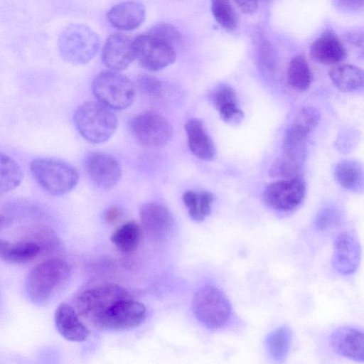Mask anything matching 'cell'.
Returning <instances> with one entry per match:
<instances>
[{
	"label": "cell",
	"instance_id": "1",
	"mask_svg": "<svg viewBox=\"0 0 364 364\" xmlns=\"http://www.w3.org/2000/svg\"><path fill=\"white\" fill-rule=\"evenodd\" d=\"M70 274V264L61 259H50L38 264L26 279L27 296L34 304H45L66 282Z\"/></svg>",
	"mask_w": 364,
	"mask_h": 364
},
{
	"label": "cell",
	"instance_id": "2",
	"mask_svg": "<svg viewBox=\"0 0 364 364\" xmlns=\"http://www.w3.org/2000/svg\"><path fill=\"white\" fill-rule=\"evenodd\" d=\"M73 121L81 136L93 144L107 141L118 124L110 108L98 102H87L79 106L74 113Z\"/></svg>",
	"mask_w": 364,
	"mask_h": 364
},
{
	"label": "cell",
	"instance_id": "3",
	"mask_svg": "<svg viewBox=\"0 0 364 364\" xmlns=\"http://www.w3.org/2000/svg\"><path fill=\"white\" fill-rule=\"evenodd\" d=\"M30 169L41 188L52 196L70 192L79 181L78 171L69 163L59 159H35L31 162Z\"/></svg>",
	"mask_w": 364,
	"mask_h": 364
},
{
	"label": "cell",
	"instance_id": "4",
	"mask_svg": "<svg viewBox=\"0 0 364 364\" xmlns=\"http://www.w3.org/2000/svg\"><path fill=\"white\" fill-rule=\"evenodd\" d=\"M97 34L90 27L80 23L67 26L60 33L58 48L64 60L73 65L89 63L100 48Z\"/></svg>",
	"mask_w": 364,
	"mask_h": 364
},
{
	"label": "cell",
	"instance_id": "5",
	"mask_svg": "<svg viewBox=\"0 0 364 364\" xmlns=\"http://www.w3.org/2000/svg\"><path fill=\"white\" fill-rule=\"evenodd\" d=\"M193 311L198 321L209 329L223 327L232 315L231 305L226 296L210 284L201 287L195 293Z\"/></svg>",
	"mask_w": 364,
	"mask_h": 364
},
{
	"label": "cell",
	"instance_id": "6",
	"mask_svg": "<svg viewBox=\"0 0 364 364\" xmlns=\"http://www.w3.org/2000/svg\"><path fill=\"white\" fill-rule=\"evenodd\" d=\"M92 90L100 102L117 110L131 106L136 96V89L131 80L114 70L97 75L92 82Z\"/></svg>",
	"mask_w": 364,
	"mask_h": 364
},
{
	"label": "cell",
	"instance_id": "7",
	"mask_svg": "<svg viewBox=\"0 0 364 364\" xmlns=\"http://www.w3.org/2000/svg\"><path fill=\"white\" fill-rule=\"evenodd\" d=\"M129 294L122 287L114 284L87 289L76 299L77 313L95 327L102 316L114 302Z\"/></svg>",
	"mask_w": 364,
	"mask_h": 364
},
{
	"label": "cell",
	"instance_id": "8",
	"mask_svg": "<svg viewBox=\"0 0 364 364\" xmlns=\"http://www.w3.org/2000/svg\"><path fill=\"white\" fill-rule=\"evenodd\" d=\"M129 129L139 143L149 148H160L171 139L173 130L169 122L161 114L146 112L134 117Z\"/></svg>",
	"mask_w": 364,
	"mask_h": 364
},
{
	"label": "cell",
	"instance_id": "9",
	"mask_svg": "<svg viewBox=\"0 0 364 364\" xmlns=\"http://www.w3.org/2000/svg\"><path fill=\"white\" fill-rule=\"evenodd\" d=\"M146 316L145 306L129 295L114 302L100 318L95 327L109 331L129 329L140 325Z\"/></svg>",
	"mask_w": 364,
	"mask_h": 364
},
{
	"label": "cell",
	"instance_id": "10",
	"mask_svg": "<svg viewBox=\"0 0 364 364\" xmlns=\"http://www.w3.org/2000/svg\"><path fill=\"white\" fill-rule=\"evenodd\" d=\"M306 194L303 180L294 176L288 179L270 183L263 193L264 203L271 208L281 212H288L298 208Z\"/></svg>",
	"mask_w": 364,
	"mask_h": 364
},
{
	"label": "cell",
	"instance_id": "11",
	"mask_svg": "<svg viewBox=\"0 0 364 364\" xmlns=\"http://www.w3.org/2000/svg\"><path fill=\"white\" fill-rule=\"evenodd\" d=\"M135 56L140 65L151 71L162 70L174 63L175 48L152 38L147 33L134 40Z\"/></svg>",
	"mask_w": 364,
	"mask_h": 364
},
{
	"label": "cell",
	"instance_id": "12",
	"mask_svg": "<svg viewBox=\"0 0 364 364\" xmlns=\"http://www.w3.org/2000/svg\"><path fill=\"white\" fill-rule=\"evenodd\" d=\"M85 171L98 188L109 189L115 186L122 176V168L113 156L100 152L90 154L85 162Z\"/></svg>",
	"mask_w": 364,
	"mask_h": 364
},
{
	"label": "cell",
	"instance_id": "13",
	"mask_svg": "<svg viewBox=\"0 0 364 364\" xmlns=\"http://www.w3.org/2000/svg\"><path fill=\"white\" fill-rule=\"evenodd\" d=\"M361 250L357 238L348 232L340 233L333 244L332 264L340 274L354 273L360 262Z\"/></svg>",
	"mask_w": 364,
	"mask_h": 364
},
{
	"label": "cell",
	"instance_id": "14",
	"mask_svg": "<svg viewBox=\"0 0 364 364\" xmlns=\"http://www.w3.org/2000/svg\"><path fill=\"white\" fill-rule=\"evenodd\" d=\"M136 58L134 41L125 34L110 35L102 50V62L110 70L126 69Z\"/></svg>",
	"mask_w": 364,
	"mask_h": 364
},
{
	"label": "cell",
	"instance_id": "15",
	"mask_svg": "<svg viewBox=\"0 0 364 364\" xmlns=\"http://www.w3.org/2000/svg\"><path fill=\"white\" fill-rule=\"evenodd\" d=\"M139 215L146 232L156 240L166 238L173 227L172 215L161 204L156 203L144 204L140 208Z\"/></svg>",
	"mask_w": 364,
	"mask_h": 364
},
{
	"label": "cell",
	"instance_id": "16",
	"mask_svg": "<svg viewBox=\"0 0 364 364\" xmlns=\"http://www.w3.org/2000/svg\"><path fill=\"white\" fill-rule=\"evenodd\" d=\"M330 343L338 355L357 362L363 361V333L361 330L350 326L340 327L331 333Z\"/></svg>",
	"mask_w": 364,
	"mask_h": 364
},
{
	"label": "cell",
	"instance_id": "17",
	"mask_svg": "<svg viewBox=\"0 0 364 364\" xmlns=\"http://www.w3.org/2000/svg\"><path fill=\"white\" fill-rule=\"evenodd\" d=\"M310 55L319 63L334 65L346 58V51L338 36L333 31L327 30L312 43Z\"/></svg>",
	"mask_w": 364,
	"mask_h": 364
},
{
	"label": "cell",
	"instance_id": "18",
	"mask_svg": "<svg viewBox=\"0 0 364 364\" xmlns=\"http://www.w3.org/2000/svg\"><path fill=\"white\" fill-rule=\"evenodd\" d=\"M146 17L144 6L135 1H128L112 7L107 13L108 22L122 31H132L140 26Z\"/></svg>",
	"mask_w": 364,
	"mask_h": 364
},
{
	"label": "cell",
	"instance_id": "19",
	"mask_svg": "<svg viewBox=\"0 0 364 364\" xmlns=\"http://www.w3.org/2000/svg\"><path fill=\"white\" fill-rule=\"evenodd\" d=\"M54 321L59 333L68 341H83L89 335L88 328L80 320L76 311L68 304L62 303L58 306Z\"/></svg>",
	"mask_w": 364,
	"mask_h": 364
},
{
	"label": "cell",
	"instance_id": "20",
	"mask_svg": "<svg viewBox=\"0 0 364 364\" xmlns=\"http://www.w3.org/2000/svg\"><path fill=\"white\" fill-rule=\"evenodd\" d=\"M184 128L191 153L201 160L212 161L215 156V147L203 122L193 118L186 122Z\"/></svg>",
	"mask_w": 364,
	"mask_h": 364
},
{
	"label": "cell",
	"instance_id": "21",
	"mask_svg": "<svg viewBox=\"0 0 364 364\" xmlns=\"http://www.w3.org/2000/svg\"><path fill=\"white\" fill-rule=\"evenodd\" d=\"M329 77L335 87L341 92L358 91L363 86V71L350 64L336 65L329 70Z\"/></svg>",
	"mask_w": 364,
	"mask_h": 364
},
{
	"label": "cell",
	"instance_id": "22",
	"mask_svg": "<svg viewBox=\"0 0 364 364\" xmlns=\"http://www.w3.org/2000/svg\"><path fill=\"white\" fill-rule=\"evenodd\" d=\"M40 250L39 245L33 242L11 243L0 239V258L8 263H26L33 260Z\"/></svg>",
	"mask_w": 364,
	"mask_h": 364
},
{
	"label": "cell",
	"instance_id": "23",
	"mask_svg": "<svg viewBox=\"0 0 364 364\" xmlns=\"http://www.w3.org/2000/svg\"><path fill=\"white\" fill-rule=\"evenodd\" d=\"M182 200L191 218L201 222L209 215L214 197L207 191L188 190L183 193Z\"/></svg>",
	"mask_w": 364,
	"mask_h": 364
},
{
	"label": "cell",
	"instance_id": "24",
	"mask_svg": "<svg viewBox=\"0 0 364 364\" xmlns=\"http://www.w3.org/2000/svg\"><path fill=\"white\" fill-rule=\"evenodd\" d=\"M292 333L286 325L271 331L265 340V346L271 358L277 362H283L289 351Z\"/></svg>",
	"mask_w": 364,
	"mask_h": 364
},
{
	"label": "cell",
	"instance_id": "25",
	"mask_svg": "<svg viewBox=\"0 0 364 364\" xmlns=\"http://www.w3.org/2000/svg\"><path fill=\"white\" fill-rule=\"evenodd\" d=\"M141 237V227L136 223L130 221L114 230L111 236V241L120 251L131 253L138 248Z\"/></svg>",
	"mask_w": 364,
	"mask_h": 364
},
{
	"label": "cell",
	"instance_id": "26",
	"mask_svg": "<svg viewBox=\"0 0 364 364\" xmlns=\"http://www.w3.org/2000/svg\"><path fill=\"white\" fill-rule=\"evenodd\" d=\"M287 78L289 85L294 90L304 92L309 88L312 82V74L304 55H296L290 60Z\"/></svg>",
	"mask_w": 364,
	"mask_h": 364
},
{
	"label": "cell",
	"instance_id": "27",
	"mask_svg": "<svg viewBox=\"0 0 364 364\" xmlns=\"http://www.w3.org/2000/svg\"><path fill=\"white\" fill-rule=\"evenodd\" d=\"M335 178L344 188L353 192L363 190V174L358 164L352 161H343L335 168Z\"/></svg>",
	"mask_w": 364,
	"mask_h": 364
},
{
	"label": "cell",
	"instance_id": "28",
	"mask_svg": "<svg viewBox=\"0 0 364 364\" xmlns=\"http://www.w3.org/2000/svg\"><path fill=\"white\" fill-rule=\"evenodd\" d=\"M23 178L18 164L9 156L0 152V194L17 188Z\"/></svg>",
	"mask_w": 364,
	"mask_h": 364
},
{
	"label": "cell",
	"instance_id": "29",
	"mask_svg": "<svg viewBox=\"0 0 364 364\" xmlns=\"http://www.w3.org/2000/svg\"><path fill=\"white\" fill-rule=\"evenodd\" d=\"M211 11L218 23L228 31L237 26V16L230 0H211Z\"/></svg>",
	"mask_w": 364,
	"mask_h": 364
},
{
	"label": "cell",
	"instance_id": "30",
	"mask_svg": "<svg viewBox=\"0 0 364 364\" xmlns=\"http://www.w3.org/2000/svg\"><path fill=\"white\" fill-rule=\"evenodd\" d=\"M147 34L152 38L176 48L181 42V35L173 26L159 23L151 27Z\"/></svg>",
	"mask_w": 364,
	"mask_h": 364
},
{
	"label": "cell",
	"instance_id": "31",
	"mask_svg": "<svg viewBox=\"0 0 364 364\" xmlns=\"http://www.w3.org/2000/svg\"><path fill=\"white\" fill-rule=\"evenodd\" d=\"M254 41L260 66L266 69L273 68L276 56L272 45L261 34H257Z\"/></svg>",
	"mask_w": 364,
	"mask_h": 364
},
{
	"label": "cell",
	"instance_id": "32",
	"mask_svg": "<svg viewBox=\"0 0 364 364\" xmlns=\"http://www.w3.org/2000/svg\"><path fill=\"white\" fill-rule=\"evenodd\" d=\"M136 85L141 92L151 99L161 96L163 91L162 82L149 75H141L137 77Z\"/></svg>",
	"mask_w": 364,
	"mask_h": 364
},
{
	"label": "cell",
	"instance_id": "33",
	"mask_svg": "<svg viewBox=\"0 0 364 364\" xmlns=\"http://www.w3.org/2000/svg\"><path fill=\"white\" fill-rule=\"evenodd\" d=\"M210 98L217 109L227 104L237 102V97L234 90L226 85L215 88L211 92Z\"/></svg>",
	"mask_w": 364,
	"mask_h": 364
},
{
	"label": "cell",
	"instance_id": "34",
	"mask_svg": "<svg viewBox=\"0 0 364 364\" xmlns=\"http://www.w3.org/2000/svg\"><path fill=\"white\" fill-rule=\"evenodd\" d=\"M221 119L232 125L239 124L244 117V114L237 102L227 104L218 109Z\"/></svg>",
	"mask_w": 364,
	"mask_h": 364
},
{
	"label": "cell",
	"instance_id": "35",
	"mask_svg": "<svg viewBox=\"0 0 364 364\" xmlns=\"http://www.w3.org/2000/svg\"><path fill=\"white\" fill-rule=\"evenodd\" d=\"M364 0H333V5L340 11L346 14H357L362 11Z\"/></svg>",
	"mask_w": 364,
	"mask_h": 364
},
{
	"label": "cell",
	"instance_id": "36",
	"mask_svg": "<svg viewBox=\"0 0 364 364\" xmlns=\"http://www.w3.org/2000/svg\"><path fill=\"white\" fill-rule=\"evenodd\" d=\"M336 215L333 210L326 208L318 215L316 225L318 230H323L334 225L336 223Z\"/></svg>",
	"mask_w": 364,
	"mask_h": 364
},
{
	"label": "cell",
	"instance_id": "37",
	"mask_svg": "<svg viewBox=\"0 0 364 364\" xmlns=\"http://www.w3.org/2000/svg\"><path fill=\"white\" fill-rule=\"evenodd\" d=\"M237 7L246 14H252L258 9L259 0H234Z\"/></svg>",
	"mask_w": 364,
	"mask_h": 364
},
{
	"label": "cell",
	"instance_id": "38",
	"mask_svg": "<svg viewBox=\"0 0 364 364\" xmlns=\"http://www.w3.org/2000/svg\"><path fill=\"white\" fill-rule=\"evenodd\" d=\"M105 218L107 223L116 224L122 220V212L118 207H110L106 210Z\"/></svg>",
	"mask_w": 364,
	"mask_h": 364
},
{
	"label": "cell",
	"instance_id": "39",
	"mask_svg": "<svg viewBox=\"0 0 364 364\" xmlns=\"http://www.w3.org/2000/svg\"><path fill=\"white\" fill-rule=\"evenodd\" d=\"M348 41L358 48H363V33H352L348 35Z\"/></svg>",
	"mask_w": 364,
	"mask_h": 364
},
{
	"label": "cell",
	"instance_id": "40",
	"mask_svg": "<svg viewBox=\"0 0 364 364\" xmlns=\"http://www.w3.org/2000/svg\"><path fill=\"white\" fill-rule=\"evenodd\" d=\"M5 218L0 215V226H1L5 223Z\"/></svg>",
	"mask_w": 364,
	"mask_h": 364
},
{
	"label": "cell",
	"instance_id": "41",
	"mask_svg": "<svg viewBox=\"0 0 364 364\" xmlns=\"http://www.w3.org/2000/svg\"><path fill=\"white\" fill-rule=\"evenodd\" d=\"M264 1V2H269V1H271L272 0H259V1Z\"/></svg>",
	"mask_w": 364,
	"mask_h": 364
}]
</instances>
